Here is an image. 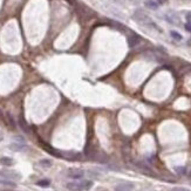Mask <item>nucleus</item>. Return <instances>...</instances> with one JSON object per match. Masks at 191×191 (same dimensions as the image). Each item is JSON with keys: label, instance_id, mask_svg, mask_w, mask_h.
I'll use <instances>...</instances> for the list:
<instances>
[{"label": "nucleus", "instance_id": "7", "mask_svg": "<svg viewBox=\"0 0 191 191\" xmlns=\"http://www.w3.org/2000/svg\"><path fill=\"white\" fill-rule=\"evenodd\" d=\"M0 163L2 165H6V166H11L14 164V161L11 157H1L0 158Z\"/></svg>", "mask_w": 191, "mask_h": 191}, {"label": "nucleus", "instance_id": "8", "mask_svg": "<svg viewBox=\"0 0 191 191\" xmlns=\"http://www.w3.org/2000/svg\"><path fill=\"white\" fill-rule=\"evenodd\" d=\"M42 168H51L52 165H53V162L51 161V160H48V158H43V160H40V162H39Z\"/></svg>", "mask_w": 191, "mask_h": 191}, {"label": "nucleus", "instance_id": "12", "mask_svg": "<svg viewBox=\"0 0 191 191\" xmlns=\"http://www.w3.org/2000/svg\"><path fill=\"white\" fill-rule=\"evenodd\" d=\"M145 5H147L149 8H151V10H156V8L158 7V4L155 2V1H152V0H147V1H145Z\"/></svg>", "mask_w": 191, "mask_h": 191}, {"label": "nucleus", "instance_id": "16", "mask_svg": "<svg viewBox=\"0 0 191 191\" xmlns=\"http://www.w3.org/2000/svg\"><path fill=\"white\" fill-rule=\"evenodd\" d=\"M175 170L177 171L178 174H181V175H183V174H185V171H187V170H185V168H183V166H178V168H176Z\"/></svg>", "mask_w": 191, "mask_h": 191}, {"label": "nucleus", "instance_id": "1", "mask_svg": "<svg viewBox=\"0 0 191 191\" xmlns=\"http://www.w3.org/2000/svg\"><path fill=\"white\" fill-rule=\"evenodd\" d=\"M134 19L136 20L137 22H141V24H144V25H147V26L156 28V29H158V31L161 32V28L157 27V25L151 20L150 18H149L148 15H145L143 12H141V11H136V12L134 13Z\"/></svg>", "mask_w": 191, "mask_h": 191}, {"label": "nucleus", "instance_id": "17", "mask_svg": "<svg viewBox=\"0 0 191 191\" xmlns=\"http://www.w3.org/2000/svg\"><path fill=\"white\" fill-rule=\"evenodd\" d=\"M171 191H190V190H187V189H183V188H175Z\"/></svg>", "mask_w": 191, "mask_h": 191}, {"label": "nucleus", "instance_id": "18", "mask_svg": "<svg viewBox=\"0 0 191 191\" xmlns=\"http://www.w3.org/2000/svg\"><path fill=\"white\" fill-rule=\"evenodd\" d=\"M187 20H188L189 24H191V12H189V13L187 14Z\"/></svg>", "mask_w": 191, "mask_h": 191}, {"label": "nucleus", "instance_id": "6", "mask_svg": "<svg viewBox=\"0 0 191 191\" xmlns=\"http://www.w3.org/2000/svg\"><path fill=\"white\" fill-rule=\"evenodd\" d=\"M67 189L69 191H83L81 189V187H80V184L79 183H75V182H69L67 183Z\"/></svg>", "mask_w": 191, "mask_h": 191}, {"label": "nucleus", "instance_id": "4", "mask_svg": "<svg viewBox=\"0 0 191 191\" xmlns=\"http://www.w3.org/2000/svg\"><path fill=\"white\" fill-rule=\"evenodd\" d=\"M134 189V184L131 183H121L115 187V191H131Z\"/></svg>", "mask_w": 191, "mask_h": 191}, {"label": "nucleus", "instance_id": "19", "mask_svg": "<svg viewBox=\"0 0 191 191\" xmlns=\"http://www.w3.org/2000/svg\"><path fill=\"white\" fill-rule=\"evenodd\" d=\"M185 29H187V31H189V32H191V24L188 22V24L185 25Z\"/></svg>", "mask_w": 191, "mask_h": 191}, {"label": "nucleus", "instance_id": "14", "mask_svg": "<svg viewBox=\"0 0 191 191\" xmlns=\"http://www.w3.org/2000/svg\"><path fill=\"white\" fill-rule=\"evenodd\" d=\"M0 184L2 185H7V187H16V184L12 182V181H8V179H0Z\"/></svg>", "mask_w": 191, "mask_h": 191}, {"label": "nucleus", "instance_id": "5", "mask_svg": "<svg viewBox=\"0 0 191 191\" xmlns=\"http://www.w3.org/2000/svg\"><path fill=\"white\" fill-rule=\"evenodd\" d=\"M79 184H80V187H81V189L83 191L90 190V189H92V187H93V182H92V181H89V179H82Z\"/></svg>", "mask_w": 191, "mask_h": 191}, {"label": "nucleus", "instance_id": "21", "mask_svg": "<svg viewBox=\"0 0 191 191\" xmlns=\"http://www.w3.org/2000/svg\"><path fill=\"white\" fill-rule=\"evenodd\" d=\"M2 140H4V137H2V135H0V142H1Z\"/></svg>", "mask_w": 191, "mask_h": 191}, {"label": "nucleus", "instance_id": "2", "mask_svg": "<svg viewBox=\"0 0 191 191\" xmlns=\"http://www.w3.org/2000/svg\"><path fill=\"white\" fill-rule=\"evenodd\" d=\"M84 176V171L81 169H70L68 171V177L73 179H81Z\"/></svg>", "mask_w": 191, "mask_h": 191}, {"label": "nucleus", "instance_id": "15", "mask_svg": "<svg viewBox=\"0 0 191 191\" xmlns=\"http://www.w3.org/2000/svg\"><path fill=\"white\" fill-rule=\"evenodd\" d=\"M20 125H21V128H22V130H25L26 133H29V129H28V125L27 123L25 122L22 119H20Z\"/></svg>", "mask_w": 191, "mask_h": 191}, {"label": "nucleus", "instance_id": "3", "mask_svg": "<svg viewBox=\"0 0 191 191\" xmlns=\"http://www.w3.org/2000/svg\"><path fill=\"white\" fill-rule=\"evenodd\" d=\"M140 42H141V37L140 35H137L135 33H131V34L128 35V45H129V47H135Z\"/></svg>", "mask_w": 191, "mask_h": 191}, {"label": "nucleus", "instance_id": "13", "mask_svg": "<svg viewBox=\"0 0 191 191\" xmlns=\"http://www.w3.org/2000/svg\"><path fill=\"white\" fill-rule=\"evenodd\" d=\"M170 35H171V38H174L175 40H177V41H181L183 39V37H182L178 32H176V31H171V32H170Z\"/></svg>", "mask_w": 191, "mask_h": 191}, {"label": "nucleus", "instance_id": "10", "mask_svg": "<svg viewBox=\"0 0 191 191\" xmlns=\"http://www.w3.org/2000/svg\"><path fill=\"white\" fill-rule=\"evenodd\" d=\"M12 150L14 151H21L25 149V145L24 144H18V143H13V144H11V147H10Z\"/></svg>", "mask_w": 191, "mask_h": 191}, {"label": "nucleus", "instance_id": "20", "mask_svg": "<svg viewBox=\"0 0 191 191\" xmlns=\"http://www.w3.org/2000/svg\"><path fill=\"white\" fill-rule=\"evenodd\" d=\"M166 1H168V0H157V4H158V5H163Z\"/></svg>", "mask_w": 191, "mask_h": 191}, {"label": "nucleus", "instance_id": "9", "mask_svg": "<svg viewBox=\"0 0 191 191\" xmlns=\"http://www.w3.org/2000/svg\"><path fill=\"white\" fill-rule=\"evenodd\" d=\"M110 24H111V26H113V27L116 28V29H119V31H121V32H124V31H127V28L124 27L122 24L117 22V21H110Z\"/></svg>", "mask_w": 191, "mask_h": 191}, {"label": "nucleus", "instance_id": "11", "mask_svg": "<svg viewBox=\"0 0 191 191\" xmlns=\"http://www.w3.org/2000/svg\"><path fill=\"white\" fill-rule=\"evenodd\" d=\"M51 184V182L48 179H41V181H38L37 182V185H39L41 188H48Z\"/></svg>", "mask_w": 191, "mask_h": 191}]
</instances>
